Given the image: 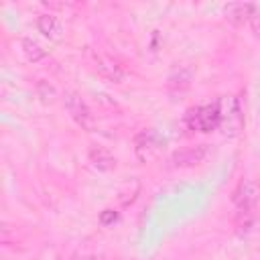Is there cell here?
<instances>
[{"label":"cell","instance_id":"13","mask_svg":"<svg viewBox=\"0 0 260 260\" xmlns=\"http://www.w3.org/2000/svg\"><path fill=\"white\" fill-rule=\"evenodd\" d=\"M35 89H37V98H39L45 106H51V104L57 102V89H55V85H53L51 81H47V79H39Z\"/></svg>","mask_w":260,"mask_h":260},{"label":"cell","instance_id":"11","mask_svg":"<svg viewBox=\"0 0 260 260\" xmlns=\"http://www.w3.org/2000/svg\"><path fill=\"white\" fill-rule=\"evenodd\" d=\"M87 156H89V162L93 165V169H98L102 173H108V171L116 169V156L104 146H91Z\"/></svg>","mask_w":260,"mask_h":260},{"label":"cell","instance_id":"1","mask_svg":"<svg viewBox=\"0 0 260 260\" xmlns=\"http://www.w3.org/2000/svg\"><path fill=\"white\" fill-rule=\"evenodd\" d=\"M221 124V104L213 102L207 106H197L187 112V126L197 132H211Z\"/></svg>","mask_w":260,"mask_h":260},{"label":"cell","instance_id":"12","mask_svg":"<svg viewBox=\"0 0 260 260\" xmlns=\"http://www.w3.org/2000/svg\"><path fill=\"white\" fill-rule=\"evenodd\" d=\"M20 49H22L24 57H26L30 63H39V61H43V59L47 57V51H45L37 41L28 39V37L20 39Z\"/></svg>","mask_w":260,"mask_h":260},{"label":"cell","instance_id":"15","mask_svg":"<svg viewBox=\"0 0 260 260\" xmlns=\"http://www.w3.org/2000/svg\"><path fill=\"white\" fill-rule=\"evenodd\" d=\"M71 260H104V256H100V254H89V252H83V254H77V256H73Z\"/></svg>","mask_w":260,"mask_h":260},{"label":"cell","instance_id":"4","mask_svg":"<svg viewBox=\"0 0 260 260\" xmlns=\"http://www.w3.org/2000/svg\"><path fill=\"white\" fill-rule=\"evenodd\" d=\"M209 144H195V146H185V148H177L169 162L175 169H189L195 165H201L207 156H209Z\"/></svg>","mask_w":260,"mask_h":260},{"label":"cell","instance_id":"7","mask_svg":"<svg viewBox=\"0 0 260 260\" xmlns=\"http://www.w3.org/2000/svg\"><path fill=\"white\" fill-rule=\"evenodd\" d=\"M193 67L189 65H177L171 69L169 77H167V83H169V89L173 93H183L189 89L191 81H193Z\"/></svg>","mask_w":260,"mask_h":260},{"label":"cell","instance_id":"3","mask_svg":"<svg viewBox=\"0 0 260 260\" xmlns=\"http://www.w3.org/2000/svg\"><path fill=\"white\" fill-rule=\"evenodd\" d=\"M219 104L223 106L219 128L223 130L225 136H238L242 132V126H244V114H242L238 98H228L225 102H219Z\"/></svg>","mask_w":260,"mask_h":260},{"label":"cell","instance_id":"8","mask_svg":"<svg viewBox=\"0 0 260 260\" xmlns=\"http://www.w3.org/2000/svg\"><path fill=\"white\" fill-rule=\"evenodd\" d=\"M256 4H250V2H232L223 8V14L225 18L232 22V24H248L252 14L256 12Z\"/></svg>","mask_w":260,"mask_h":260},{"label":"cell","instance_id":"5","mask_svg":"<svg viewBox=\"0 0 260 260\" xmlns=\"http://www.w3.org/2000/svg\"><path fill=\"white\" fill-rule=\"evenodd\" d=\"M160 144H162V138L158 136V132L154 128H146V130H140L136 134L134 152H136L140 162H146V160L156 156V152L160 150Z\"/></svg>","mask_w":260,"mask_h":260},{"label":"cell","instance_id":"2","mask_svg":"<svg viewBox=\"0 0 260 260\" xmlns=\"http://www.w3.org/2000/svg\"><path fill=\"white\" fill-rule=\"evenodd\" d=\"M63 104H65V110L69 112V116L73 118V122L77 126H81V130H87V132H93L95 130V116L91 114L89 106L85 104V100L79 93L65 91Z\"/></svg>","mask_w":260,"mask_h":260},{"label":"cell","instance_id":"6","mask_svg":"<svg viewBox=\"0 0 260 260\" xmlns=\"http://www.w3.org/2000/svg\"><path fill=\"white\" fill-rule=\"evenodd\" d=\"M260 201V185L254 179H244L234 191V203L240 213H248Z\"/></svg>","mask_w":260,"mask_h":260},{"label":"cell","instance_id":"10","mask_svg":"<svg viewBox=\"0 0 260 260\" xmlns=\"http://www.w3.org/2000/svg\"><path fill=\"white\" fill-rule=\"evenodd\" d=\"M95 69H98V73H100L102 77H106V79L112 81V83H122V79H124L122 67H120L114 59H110V57H106V55L95 57Z\"/></svg>","mask_w":260,"mask_h":260},{"label":"cell","instance_id":"14","mask_svg":"<svg viewBox=\"0 0 260 260\" xmlns=\"http://www.w3.org/2000/svg\"><path fill=\"white\" fill-rule=\"evenodd\" d=\"M114 221H118V211H116V209L108 207V209L100 211V223H102V225H112Z\"/></svg>","mask_w":260,"mask_h":260},{"label":"cell","instance_id":"9","mask_svg":"<svg viewBox=\"0 0 260 260\" xmlns=\"http://www.w3.org/2000/svg\"><path fill=\"white\" fill-rule=\"evenodd\" d=\"M37 28L39 32H43V37H47L49 41H61L63 39V24L61 20L51 14V12H43L37 18Z\"/></svg>","mask_w":260,"mask_h":260}]
</instances>
